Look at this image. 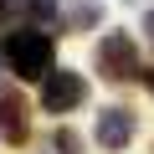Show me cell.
I'll use <instances>...</instances> for the list:
<instances>
[{
    "label": "cell",
    "mask_w": 154,
    "mask_h": 154,
    "mask_svg": "<svg viewBox=\"0 0 154 154\" xmlns=\"http://www.w3.org/2000/svg\"><path fill=\"white\" fill-rule=\"evenodd\" d=\"M0 67L16 77H41L51 67V36L46 31H5L0 36Z\"/></svg>",
    "instance_id": "6da1fadb"
},
{
    "label": "cell",
    "mask_w": 154,
    "mask_h": 154,
    "mask_svg": "<svg viewBox=\"0 0 154 154\" xmlns=\"http://www.w3.org/2000/svg\"><path fill=\"white\" fill-rule=\"evenodd\" d=\"M98 72L108 77V82H128V77L139 72V46H134V36L108 31V36L98 41Z\"/></svg>",
    "instance_id": "7a4b0ae2"
},
{
    "label": "cell",
    "mask_w": 154,
    "mask_h": 154,
    "mask_svg": "<svg viewBox=\"0 0 154 154\" xmlns=\"http://www.w3.org/2000/svg\"><path fill=\"white\" fill-rule=\"evenodd\" d=\"M82 98H88L82 72H67V67H57V72L46 77V88H41V103H46V113H72Z\"/></svg>",
    "instance_id": "3957f363"
},
{
    "label": "cell",
    "mask_w": 154,
    "mask_h": 154,
    "mask_svg": "<svg viewBox=\"0 0 154 154\" xmlns=\"http://www.w3.org/2000/svg\"><path fill=\"white\" fill-rule=\"evenodd\" d=\"M0 134H5L11 144H26V134H31L26 98H21L16 88H5V82H0Z\"/></svg>",
    "instance_id": "277c9868"
},
{
    "label": "cell",
    "mask_w": 154,
    "mask_h": 154,
    "mask_svg": "<svg viewBox=\"0 0 154 154\" xmlns=\"http://www.w3.org/2000/svg\"><path fill=\"white\" fill-rule=\"evenodd\" d=\"M134 139V113L128 108H103V118H98V144L103 149H123Z\"/></svg>",
    "instance_id": "5b68a950"
},
{
    "label": "cell",
    "mask_w": 154,
    "mask_h": 154,
    "mask_svg": "<svg viewBox=\"0 0 154 154\" xmlns=\"http://www.w3.org/2000/svg\"><path fill=\"white\" fill-rule=\"evenodd\" d=\"M51 144H57V154H77V149H82V139H77L72 128H57V139H51Z\"/></svg>",
    "instance_id": "8992f818"
},
{
    "label": "cell",
    "mask_w": 154,
    "mask_h": 154,
    "mask_svg": "<svg viewBox=\"0 0 154 154\" xmlns=\"http://www.w3.org/2000/svg\"><path fill=\"white\" fill-rule=\"evenodd\" d=\"M98 16H103V11H98V0H82V5L72 11V21H77V26H88V21H98Z\"/></svg>",
    "instance_id": "52a82bcc"
},
{
    "label": "cell",
    "mask_w": 154,
    "mask_h": 154,
    "mask_svg": "<svg viewBox=\"0 0 154 154\" xmlns=\"http://www.w3.org/2000/svg\"><path fill=\"white\" fill-rule=\"evenodd\" d=\"M26 11H31V16H36V21H46V16H51V11H57V0H26Z\"/></svg>",
    "instance_id": "ba28073f"
},
{
    "label": "cell",
    "mask_w": 154,
    "mask_h": 154,
    "mask_svg": "<svg viewBox=\"0 0 154 154\" xmlns=\"http://www.w3.org/2000/svg\"><path fill=\"white\" fill-rule=\"evenodd\" d=\"M144 31H149V41H154V11H149V16H144Z\"/></svg>",
    "instance_id": "9c48e42d"
},
{
    "label": "cell",
    "mask_w": 154,
    "mask_h": 154,
    "mask_svg": "<svg viewBox=\"0 0 154 154\" xmlns=\"http://www.w3.org/2000/svg\"><path fill=\"white\" fill-rule=\"evenodd\" d=\"M5 11H11V0H0V21H5Z\"/></svg>",
    "instance_id": "30bf717a"
}]
</instances>
